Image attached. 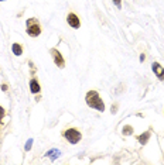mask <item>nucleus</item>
<instances>
[{
    "label": "nucleus",
    "instance_id": "8",
    "mask_svg": "<svg viewBox=\"0 0 164 165\" xmlns=\"http://www.w3.org/2000/svg\"><path fill=\"white\" fill-rule=\"evenodd\" d=\"M47 155H48L51 159H57L58 155H61V153L58 150H51V151H48V153H47Z\"/></svg>",
    "mask_w": 164,
    "mask_h": 165
},
{
    "label": "nucleus",
    "instance_id": "4",
    "mask_svg": "<svg viewBox=\"0 0 164 165\" xmlns=\"http://www.w3.org/2000/svg\"><path fill=\"white\" fill-rule=\"evenodd\" d=\"M51 54H52V57H54V61H55V64H57V66H60V68H64V58H62V55L60 54V52L57 51V49H51Z\"/></svg>",
    "mask_w": 164,
    "mask_h": 165
},
{
    "label": "nucleus",
    "instance_id": "6",
    "mask_svg": "<svg viewBox=\"0 0 164 165\" xmlns=\"http://www.w3.org/2000/svg\"><path fill=\"white\" fill-rule=\"evenodd\" d=\"M153 71H154V73L157 75L158 79H161V80L164 79V69L157 64V62H154V64H153Z\"/></svg>",
    "mask_w": 164,
    "mask_h": 165
},
{
    "label": "nucleus",
    "instance_id": "12",
    "mask_svg": "<svg viewBox=\"0 0 164 165\" xmlns=\"http://www.w3.org/2000/svg\"><path fill=\"white\" fill-rule=\"evenodd\" d=\"M31 144H33V140H28L27 141V145H26V150H30V148H31Z\"/></svg>",
    "mask_w": 164,
    "mask_h": 165
},
{
    "label": "nucleus",
    "instance_id": "13",
    "mask_svg": "<svg viewBox=\"0 0 164 165\" xmlns=\"http://www.w3.org/2000/svg\"><path fill=\"white\" fill-rule=\"evenodd\" d=\"M4 116V110H3V107H0V119Z\"/></svg>",
    "mask_w": 164,
    "mask_h": 165
},
{
    "label": "nucleus",
    "instance_id": "1",
    "mask_svg": "<svg viewBox=\"0 0 164 165\" xmlns=\"http://www.w3.org/2000/svg\"><path fill=\"white\" fill-rule=\"evenodd\" d=\"M86 103H88V106L94 107V109L99 110V112H104L105 110L104 102H102V99L99 98L98 92H95V90L88 92V95H86Z\"/></svg>",
    "mask_w": 164,
    "mask_h": 165
},
{
    "label": "nucleus",
    "instance_id": "9",
    "mask_svg": "<svg viewBox=\"0 0 164 165\" xmlns=\"http://www.w3.org/2000/svg\"><path fill=\"white\" fill-rule=\"evenodd\" d=\"M12 49H13V52H14L16 55H22L23 54V49H22V47L18 45V44H13Z\"/></svg>",
    "mask_w": 164,
    "mask_h": 165
},
{
    "label": "nucleus",
    "instance_id": "14",
    "mask_svg": "<svg viewBox=\"0 0 164 165\" xmlns=\"http://www.w3.org/2000/svg\"><path fill=\"white\" fill-rule=\"evenodd\" d=\"M113 3H115L118 7H120V0H113Z\"/></svg>",
    "mask_w": 164,
    "mask_h": 165
},
{
    "label": "nucleus",
    "instance_id": "2",
    "mask_svg": "<svg viewBox=\"0 0 164 165\" xmlns=\"http://www.w3.org/2000/svg\"><path fill=\"white\" fill-rule=\"evenodd\" d=\"M27 33H28V35H31V37L40 35L41 30H40V25H38L36 18H30L27 21Z\"/></svg>",
    "mask_w": 164,
    "mask_h": 165
},
{
    "label": "nucleus",
    "instance_id": "7",
    "mask_svg": "<svg viewBox=\"0 0 164 165\" xmlns=\"http://www.w3.org/2000/svg\"><path fill=\"white\" fill-rule=\"evenodd\" d=\"M30 88H31V92H33V93H38V92H40L38 82H37V80H34V79L30 82Z\"/></svg>",
    "mask_w": 164,
    "mask_h": 165
},
{
    "label": "nucleus",
    "instance_id": "11",
    "mask_svg": "<svg viewBox=\"0 0 164 165\" xmlns=\"http://www.w3.org/2000/svg\"><path fill=\"white\" fill-rule=\"evenodd\" d=\"M132 133V127H125L123 128V134H130Z\"/></svg>",
    "mask_w": 164,
    "mask_h": 165
},
{
    "label": "nucleus",
    "instance_id": "5",
    "mask_svg": "<svg viewBox=\"0 0 164 165\" xmlns=\"http://www.w3.org/2000/svg\"><path fill=\"white\" fill-rule=\"evenodd\" d=\"M67 21H68V24L71 25V27H74V28H79V25H81V23H79V18L76 17L75 14H68V17H67Z\"/></svg>",
    "mask_w": 164,
    "mask_h": 165
},
{
    "label": "nucleus",
    "instance_id": "10",
    "mask_svg": "<svg viewBox=\"0 0 164 165\" xmlns=\"http://www.w3.org/2000/svg\"><path fill=\"white\" fill-rule=\"evenodd\" d=\"M149 137H150V133L147 131V133H144L143 135H140V137H139V141H140L142 144H146L147 140H149Z\"/></svg>",
    "mask_w": 164,
    "mask_h": 165
},
{
    "label": "nucleus",
    "instance_id": "3",
    "mask_svg": "<svg viewBox=\"0 0 164 165\" xmlns=\"http://www.w3.org/2000/svg\"><path fill=\"white\" fill-rule=\"evenodd\" d=\"M81 137H82L81 133H79L78 130H75V128H68L67 131H65V138H67L71 144H76L81 140Z\"/></svg>",
    "mask_w": 164,
    "mask_h": 165
}]
</instances>
